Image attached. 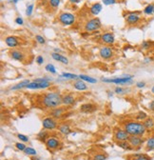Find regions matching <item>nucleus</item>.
I'll return each mask as SVG.
<instances>
[{"label": "nucleus", "instance_id": "nucleus-20", "mask_svg": "<svg viewBox=\"0 0 154 160\" xmlns=\"http://www.w3.org/2000/svg\"><path fill=\"white\" fill-rule=\"evenodd\" d=\"M73 88L77 91H80V92H84V91H87L88 90V86L87 84L85 83V81L83 80L79 79V80H76V81L72 84Z\"/></svg>", "mask_w": 154, "mask_h": 160}, {"label": "nucleus", "instance_id": "nucleus-6", "mask_svg": "<svg viewBox=\"0 0 154 160\" xmlns=\"http://www.w3.org/2000/svg\"><path fill=\"white\" fill-rule=\"evenodd\" d=\"M42 126H43V129L46 130V131H54L58 128V122H57V120L55 118H53L52 116H46L43 118L42 120Z\"/></svg>", "mask_w": 154, "mask_h": 160}, {"label": "nucleus", "instance_id": "nucleus-5", "mask_svg": "<svg viewBox=\"0 0 154 160\" xmlns=\"http://www.w3.org/2000/svg\"><path fill=\"white\" fill-rule=\"evenodd\" d=\"M101 27H102L101 20L98 17H94V18L89 19V21H87L84 28L87 32H93L100 30Z\"/></svg>", "mask_w": 154, "mask_h": 160}, {"label": "nucleus", "instance_id": "nucleus-27", "mask_svg": "<svg viewBox=\"0 0 154 160\" xmlns=\"http://www.w3.org/2000/svg\"><path fill=\"white\" fill-rule=\"evenodd\" d=\"M117 146H119L121 149L125 150V151H132L133 148L131 147V145L129 144L128 140H126V141H120V142H116Z\"/></svg>", "mask_w": 154, "mask_h": 160}, {"label": "nucleus", "instance_id": "nucleus-51", "mask_svg": "<svg viewBox=\"0 0 154 160\" xmlns=\"http://www.w3.org/2000/svg\"><path fill=\"white\" fill-rule=\"evenodd\" d=\"M31 160H40V159L38 158L37 156H32V157H31Z\"/></svg>", "mask_w": 154, "mask_h": 160}, {"label": "nucleus", "instance_id": "nucleus-45", "mask_svg": "<svg viewBox=\"0 0 154 160\" xmlns=\"http://www.w3.org/2000/svg\"><path fill=\"white\" fill-rule=\"evenodd\" d=\"M36 63H37L38 65H42V64L44 63V58H43V56L38 55V56L36 57Z\"/></svg>", "mask_w": 154, "mask_h": 160}, {"label": "nucleus", "instance_id": "nucleus-53", "mask_svg": "<svg viewBox=\"0 0 154 160\" xmlns=\"http://www.w3.org/2000/svg\"><path fill=\"white\" fill-rule=\"evenodd\" d=\"M153 14H154V12H153Z\"/></svg>", "mask_w": 154, "mask_h": 160}, {"label": "nucleus", "instance_id": "nucleus-9", "mask_svg": "<svg viewBox=\"0 0 154 160\" xmlns=\"http://www.w3.org/2000/svg\"><path fill=\"white\" fill-rule=\"evenodd\" d=\"M45 145L47 147L48 150L50 151H57V150H60L62 147V142L59 138H57L56 136H50L47 141L45 142Z\"/></svg>", "mask_w": 154, "mask_h": 160}, {"label": "nucleus", "instance_id": "nucleus-52", "mask_svg": "<svg viewBox=\"0 0 154 160\" xmlns=\"http://www.w3.org/2000/svg\"><path fill=\"white\" fill-rule=\"evenodd\" d=\"M151 92L152 93H154V85L152 86V88H151Z\"/></svg>", "mask_w": 154, "mask_h": 160}, {"label": "nucleus", "instance_id": "nucleus-50", "mask_svg": "<svg viewBox=\"0 0 154 160\" xmlns=\"http://www.w3.org/2000/svg\"><path fill=\"white\" fill-rule=\"evenodd\" d=\"M150 61H151V59H150V58H148V57L145 58V60H144V62H145V63H149Z\"/></svg>", "mask_w": 154, "mask_h": 160}, {"label": "nucleus", "instance_id": "nucleus-21", "mask_svg": "<svg viewBox=\"0 0 154 160\" xmlns=\"http://www.w3.org/2000/svg\"><path fill=\"white\" fill-rule=\"evenodd\" d=\"M102 8H103V7H102V4H101V3H99V2L94 3V4L89 8V12H90V14L96 16V15H98V14L101 12Z\"/></svg>", "mask_w": 154, "mask_h": 160}, {"label": "nucleus", "instance_id": "nucleus-49", "mask_svg": "<svg viewBox=\"0 0 154 160\" xmlns=\"http://www.w3.org/2000/svg\"><path fill=\"white\" fill-rule=\"evenodd\" d=\"M8 1L10 2V3H12V4H16L19 0H8Z\"/></svg>", "mask_w": 154, "mask_h": 160}, {"label": "nucleus", "instance_id": "nucleus-46", "mask_svg": "<svg viewBox=\"0 0 154 160\" xmlns=\"http://www.w3.org/2000/svg\"><path fill=\"white\" fill-rule=\"evenodd\" d=\"M136 87H137L138 89H143V88L146 87V83H145L144 81H139V82L136 83Z\"/></svg>", "mask_w": 154, "mask_h": 160}, {"label": "nucleus", "instance_id": "nucleus-43", "mask_svg": "<svg viewBox=\"0 0 154 160\" xmlns=\"http://www.w3.org/2000/svg\"><path fill=\"white\" fill-rule=\"evenodd\" d=\"M102 2L107 5V6H109V5H114L117 3V0H102Z\"/></svg>", "mask_w": 154, "mask_h": 160}, {"label": "nucleus", "instance_id": "nucleus-41", "mask_svg": "<svg viewBox=\"0 0 154 160\" xmlns=\"http://www.w3.org/2000/svg\"><path fill=\"white\" fill-rule=\"evenodd\" d=\"M35 39H36V41H37L38 43H39V44H45V43H46L45 38H44L42 35H40V34L35 35Z\"/></svg>", "mask_w": 154, "mask_h": 160}, {"label": "nucleus", "instance_id": "nucleus-35", "mask_svg": "<svg viewBox=\"0 0 154 160\" xmlns=\"http://www.w3.org/2000/svg\"><path fill=\"white\" fill-rule=\"evenodd\" d=\"M24 152H25V154H27V155H36V154H37L36 151H35L33 148H31V147H27V148L25 149Z\"/></svg>", "mask_w": 154, "mask_h": 160}, {"label": "nucleus", "instance_id": "nucleus-44", "mask_svg": "<svg viewBox=\"0 0 154 160\" xmlns=\"http://www.w3.org/2000/svg\"><path fill=\"white\" fill-rule=\"evenodd\" d=\"M14 21H15V23H16L17 25H19V26H22V25L24 24V20H23V18L20 17V16L16 17Z\"/></svg>", "mask_w": 154, "mask_h": 160}, {"label": "nucleus", "instance_id": "nucleus-30", "mask_svg": "<svg viewBox=\"0 0 154 160\" xmlns=\"http://www.w3.org/2000/svg\"><path fill=\"white\" fill-rule=\"evenodd\" d=\"M79 79L83 80V81H86V82H88V83H90V84H95V83H97V80H96L95 78L90 77V76H89V75H85V74L79 75Z\"/></svg>", "mask_w": 154, "mask_h": 160}, {"label": "nucleus", "instance_id": "nucleus-7", "mask_svg": "<svg viewBox=\"0 0 154 160\" xmlns=\"http://www.w3.org/2000/svg\"><path fill=\"white\" fill-rule=\"evenodd\" d=\"M141 12L137 11V12H127V14L125 15V19H126V22L128 25L130 26H134V25H137L141 20V16H140Z\"/></svg>", "mask_w": 154, "mask_h": 160}, {"label": "nucleus", "instance_id": "nucleus-36", "mask_svg": "<svg viewBox=\"0 0 154 160\" xmlns=\"http://www.w3.org/2000/svg\"><path fill=\"white\" fill-rule=\"evenodd\" d=\"M45 69H46L47 72H51V73H52V74H55V73H56V69H55V67H54L52 64H48V65H46Z\"/></svg>", "mask_w": 154, "mask_h": 160}, {"label": "nucleus", "instance_id": "nucleus-40", "mask_svg": "<svg viewBox=\"0 0 154 160\" xmlns=\"http://www.w3.org/2000/svg\"><path fill=\"white\" fill-rule=\"evenodd\" d=\"M114 92H115V93H117V94H119V95H122V94H125V93L128 92V90H126V89H124V88L118 87V88H115Z\"/></svg>", "mask_w": 154, "mask_h": 160}, {"label": "nucleus", "instance_id": "nucleus-23", "mask_svg": "<svg viewBox=\"0 0 154 160\" xmlns=\"http://www.w3.org/2000/svg\"><path fill=\"white\" fill-rule=\"evenodd\" d=\"M146 152H152L154 151V135L149 136L146 139V146H145Z\"/></svg>", "mask_w": 154, "mask_h": 160}, {"label": "nucleus", "instance_id": "nucleus-19", "mask_svg": "<svg viewBox=\"0 0 154 160\" xmlns=\"http://www.w3.org/2000/svg\"><path fill=\"white\" fill-rule=\"evenodd\" d=\"M51 57H52L54 60H56V61L60 62V63H63V64H65V65L69 64V59H68L66 56L62 55L60 52H52V53H51Z\"/></svg>", "mask_w": 154, "mask_h": 160}, {"label": "nucleus", "instance_id": "nucleus-17", "mask_svg": "<svg viewBox=\"0 0 154 160\" xmlns=\"http://www.w3.org/2000/svg\"><path fill=\"white\" fill-rule=\"evenodd\" d=\"M10 56H11V58L16 60V61H20V62H23L24 59L26 58L24 52L19 50H12L10 52Z\"/></svg>", "mask_w": 154, "mask_h": 160}, {"label": "nucleus", "instance_id": "nucleus-24", "mask_svg": "<svg viewBox=\"0 0 154 160\" xmlns=\"http://www.w3.org/2000/svg\"><path fill=\"white\" fill-rule=\"evenodd\" d=\"M128 160H151V157L147 153H139V154L129 155Z\"/></svg>", "mask_w": 154, "mask_h": 160}, {"label": "nucleus", "instance_id": "nucleus-12", "mask_svg": "<svg viewBox=\"0 0 154 160\" xmlns=\"http://www.w3.org/2000/svg\"><path fill=\"white\" fill-rule=\"evenodd\" d=\"M52 111L50 112V115L52 116L55 119H60L64 116L65 112H67L68 111V107L66 106H60V107H57L55 109H51Z\"/></svg>", "mask_w": 154, "mask_h": 160}, {"label": "nucleus", "instance_id": "nucleus-1", "mask_svg": "<svg viewBox=\"0 0 154 160\" xmlns=\"http://www.w3.org/2000/svg\"><path fill=\"white\" fill-rule=\"evenodd\" d=\"M123 128L127 131L129 135H137V136H144L147 132V128L145 127L144 123L138 120H128L123 124Z\"/></svg>", "mask_w": 154, "mask_h": 160}, {"label": "nucleus", "instance_id": "nucleus-15", "mask_svg": "<svg viewBox=\"0 0 154 160\" xmlns=\"http://www.w3.org/2000/svg\"><path fill=\"white\" fill-rule=\"evenodd\" d=\"M97 111V106L93 103H84L80 106V112L83 113H93Z\"/></svg>", "mask_w": 154, "mask_h": 160}, {"label": "nucleus", "instance_id": "nucleus-42", "mask_svg": "<svg viewBox=\"0 0 154 160\" xmlns=\"http://www.w3.org/2000/svg\"><path fill=\"white\" fill-rule=\"evenodd\" d=\"M15 148H16L18 151L24 152V151H25V149H26L27 147H26V145H25L24 143H20V142H18V143H16V144H15Z\"/></svg>", "mask_w": 154, "mask_h": 160}, {"label": "nucleus", "instance_id": "nucleus-25", "mask_svg": "<svg viewBox=\"0 0 154 160\" xmlns=\"http://www.w3.org/2000/svg\"><path fill=\"white\" fill-rule=\"evenodd\" d=\"M29 83H31V80H29V79L23 80V81L19 82L18 84L12 86V87L11 88V90H12V91H17V90H21V89H26V87L28 86Z\"/></svg>", "mask_w": 154, "mask_h": 160}, {"label": "nucleus", "instance_id": "nucleus-31", "mask_svg": "<svg viewBox=\"0 0 154 160\" xmlns=\"http://www.w3.org/2000/svg\"><path fill=\"white\" fill-rule=\"evenodd\" d=\"M143 12H144L146 15H151V14H153V12H154V4L151 3V4L147 5V6L145 7V9H144Z\"/></svg>", "mask_w": 154, "mask_h": 160}, {"label": "nucleus", "instance_id": "nucleus-33", "mask_svg": "<svg viewBox=\"0 0 154 160\" xmlns=\"http://www.w3.org/2000/svg\"><path fill=\"white\" fill-rule=\"evenodd\" d=\"M153 46H154V42H152V41H144L141 45L143 50H149Z\"/></svg>", "mask_w": 154, "mask_h": 160}, {"label": "nucleus", "instance_id": "nucleus-22", "mask_svg": "<svg viewBox=\"0 0 154 160\" xmlns=\"http://www.w3.org/2000/svg\"><path fill=\"white\" fill-rule=\"evenodd\" d=\"M57 130L59 131V132L61 134H64V135H68L71 132V129H70V126L68 124V123H62L58 126Z\"/></svg>", "mask_w": 154, "mask_h": 160}, {"label": "nucleus", "instance_id": "nucleus-26", "mask_svg": "<svg viewBox=\"0 0 154 160\" xmlns=\"http://www.w3.org/2000/svg\"><path fill=\"white\" fill-rule=\"evenodd\" d=\"M48 132H49V131L44 130V131H41L39 133H37V139L39 140V141H41V142L45 143V142L47 141V139L51 136V135H50V133H49Z\"/></svg>", "mask_w": 154, "mask_h": 160}, {"label": "nucleus", "instance_id": "nucleus-48", "mask_svg": "<svg viewBox=\"0 0 154 160\" xmlns=\"http://www.w3.org/2000/svg\"><path fill=\"white\" fill-rule=\"evenodd\" d=\"M69 1L72 4H77V3L80 2V0H69Z\"/></svg>", "mask_w": 154, "mask_h": 160}, {"label": "nucleus", "instance_id": "nucleus-11", "mask_svg": "<svg viewBox=\"0 0 154 160\" xmlns=\"http://www.w3.org/2000/svg\"><path fill=\"white\" fill-rule=\"evenodd\" d=\"M129 134L127 132V131L125 129H116L114 131L113 133V138L116 142H120V141H126V140H128L129 138Z\"/></svg>", "mask_w": 154, "mask_h": 160}, {"label": "nucleus", "instance_id": "nucleus-2", "mask_svg": "<svg viewBox=\"0 0 154 160\" xmlns=\"http://www.w3.org/2000/svg\"><path fill=\"white\" fill-rule=\"evenodd\" d=\"M41 103L46 109H55L62 105V95L57 92H49L44 94Z\"/></svg>", "mask_w": 154, "mask_h": 160}, {"label": "nucleus", "instance_id": "nucleus-13", "mask_svg": "<svg viewBox=\"0 0 154 160\" xmlns=\"http://www.w3.org/2000/svg\"><path fill=\"white\" fill-rule=\"evenodd\" d=\"M99 55L104 60H109L113 57V50L109 46H104L100 49Z\"/></svg>", "mask_w": 154, "mask_h": 160}, {"label": "nucleus", "instance_id": "nucleus-39", "mask_svg": "<svg viewBox=\"0 0 154 160\" xmlns=\"http://www.w3.org/2000/svg\"><path fill=\"white\" fill-rule=\"evenodd\" d=\"M17 138L20 140V141L24 142V143L29 141V137L26 136V135H24V134H22V133H17Z\"/></svg>", "mask_w": 154, "mask_h": 160}, {"label": "nucleus", "instance_id": "nucleus-37", "mask_svg": "<svg viewBox=\"0 0 154 160\" xmlns=\"http://www.w3.org/2000/svg\"><path fill=\"white\" fill-rule=\"evenodd\" d=\"M106 158H107L106 154L102 152H98L93 156V160H106Z\"/></svg>", "mask_w": 154, "mask_h": 160}, {"label": "nucleus", "instance_id": "nucleus-10", "mask_svg": "<svg viewBox=\"0 0 154 160\" xmlns=\"http://www.w3.org/2000/svg\"><path fill=\"white\" fill-rule=\"evenodd\" d=\"M146 139L144 136H137V135H130L128 138V142L133 148V150H139L143 144L145 143Z\"/></svg>", "mask_w": 154, "mask_h": 160}, {"label": "nucleus", "instance_id": "nucleus-38", "mask_svg": "<svg viewBox=\"0 0 154 160\" xmlns=\"http://www.w3.org/2000/svg\"><path fill=\"white\" fill-rule=\"evenodd\" d=\"M33 9H34V5L33 4H29L27 6V8H26V15L27 16H31L32 14Z\"/></svg>", "mask_w": 154, "mask_h": 160}, {"label": "nucleus", "instance_id": "nucleus-32", "mask_svg": "<svg viewBox=\"0 0 154 160\" xmlns=\"http://www.w3.org/2000/svg\"><path fill=\"white\" fill-rule=\"evenodd\" d=\"M61 77H64V78H68V79H77L79 78V75H76L74 73H71V72H62L60 74Z\"/></svg>", "mask_w": 154, "mask_h": 160}, {"label": "nucleus", "instance_id": "nucleus-8", "mask_svg": "<svg viewBox=\"0 0 154 160\" xmlns=\"http://www.w3.org/2000/svg\"><path fill=\"white\" fill-rule=\"evenodd\" d=\"M76 17L70 12H62L58 15V21L63 26H71L75 23Z\"/></svg>", "mask_w": 154, "mask_h": 160}, {"label": "nucleus", "instance_id": "nucleus-18", "mask_svg": "<svg viewBox=\"0 0 154 160\" xmlns=\"http://www.w3.org/2000/svg\"><path fill=\"white\" fill-rule=\"evenodd\" d=\"M101 40L106 45H112L115 42V37L112 32H104L101 34Z\"/></svg>", "mask_w": 154, "mask_h": 160}, {"label": "nucleus", "instance_id": "nucleus-29", "mask_svg": "<svg viewBox=\"0 0 154 160\" xmlns=\"http://www.w3.org/2000/svg\"><path fill=\"white\" fill-rule=\"evenodd\" d=\"M134 119L135 120H138V121H141V122H144L145 120L148 117L147 116V114L145 112H143V111H140V112H138L135 115H134Z\"/></svg>", "mask_w": 154, "mask_h": 160}, {"label": "nucleus", "instance_id": "nucleus-14", "mask_svg": "<svg viewBox=\"0 0 154 160\" xmlns=\"http://www.w3.org/2000/svg\"><path fill=\"white\" fill-rule=\"evenodd\" d=\"M5 43L10 48H16L19 45H21V41L18 37L14 35H10L5 38Z\"/></svg>", "mask_w": 154, "mask_h": 160}, {"label": "nucleus", "instance_id": "nucleus-16", "mask_svg": "<svg viewBox=\"0 0 154 160\" xmlns=\"http://www.w3.org/2000/svg\"><path fill=\"white\" fill-rule=\"evenodd\" d=\"M76 102L75 97L71 93H67L62 96V105L66 107H70L73 106Z\"/></svg>", "mask_w": 154, "mask_h": 160}, {"label": "nucleus", "instance_id": "nucleus-34", "mask_svg": "<svg viewBox=\"0 0 154 160\" xmlns=\"http://www.w3.org/2000/svg\"><path fill=\"white\" fill-rule=\"evenodd\" d=\"M61 3V0H49V5L52 8V9H56L58 8L59 5Z\"/></svg>", "mask_w": 154, "mask_h": 160}, {"label": "nucleus", "instance_id": "nucleus-47", "mask_svg": "<svg viewBox=\"0 0 154 160\" xmlns=\"http://www.w3.org/2000/svg\"><path fill=\"white\" fill-rule=\"evenodd\" d=\"M148 108H149V110H151V111H153V112H154V101H152V102H150V103H149Z\"/></svg>", "mask_w": 154, "mask_h": 160}, {"label": "nucleus", "instance_id": "nucleus-4", "mask_svg": "<svg viewBox=\"0 0 154 160\" xmlns=\"http://www.w3.org/2000/svg\"><path fill=\"white\" fill-rule=\"evenodd\" d=\"M133 76L132 75H123L121 77H115V78H103L102 81L105 83H113L117 85H128L133 83Z\"/></svg>", "mask_w": 154, "mask_h": 160}, {"label": "nucleus", "instance_id": "nucleus-3", "mask_svg": "<svg viewBox=\"0 0 154 160\" xmlns=\"http://www.w3.org/2000/svg\"><path fill=\"white\" fill-rule=\"evenodd\" d=\"M51 82L47 78H36L33 81H31V83L28 84L26 89L29 90H44L49 87H51Z\"/></svg>", "mask_w": 154, "mask_h": 160}, {"label": "nucleus", "instance_id": "nucleus-28", "mask_svg": "<svg viewBox=\"0 0 154 160\" xmlns=\"http://www.w3.org/2000/svg\"><path fill=\"white\" fill-rule=\"evenodd\" d=\"M147 130H152L154 129V118L153 117H147L143 122Z\"/></svg>", "mask_w": 154, "mask_h": 160}]
</instances>
